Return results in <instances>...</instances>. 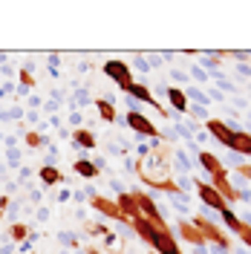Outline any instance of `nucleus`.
Wrapping results in <instances>:
<instances>
[{
	"label": "nucleus",
	"instance_id": "nucleus-21",
	"mask_svg": "<svg viewBox=\"0 0 251 254\" xmlns=\"http://www.w3.org/2000/svg\"><path fill=\"white\" fill-rule=\"evenodd\" d=\"M93 104H95V110H98V116H101L107 125H116V122H119V116H116V107H113L110 98H95Z\"/></svg>",
	"mask_w": 251,
	"mask_h": 254
},
{
	"label": "nucleus",
	"instance_id": "nucleus-4",
	"mask_svg": "<svg viewBox=\"0 0 251 254\" xmlns=\"http://www.w3.org/2000/svg\"><path fill=\"white\" fill-rule=\"evenodd\" d=\"M125 122H127V127L136 133V136H141V139H159V127L144 116L141 110H127V116H125Z\"/></svg>",
	"mask_w": 251,
	"mask_h": 254
},
{
	"label": "nucleus",
	"instance_id": "nucleus-45",
	"mask_svg": "<svg viewBox=\"0 0 251 254\" xmlns=\"http://www.w3.org/2000/svg\"><path fill=\"white\" fill-rule=\"evenodd\" d=\"M84 254H101V252H98L95 246H87V249H84Z\"/></svg>",
	"mask_w": 251,
	"mask_h": 254
},
{
	"label": "nucleus",
	"instance_id": "nucleus-15",
	"mask_svg": "<svg viewBox=\"0 0 251 254\" xmlns=\"http://www.w3.org/2000/svg\"><path fill=\"white\" fill-rule=\"evenodd\" d=\"M72 144L81 147V150H95V144H98V136H95L90 127H78V130H72Z\"/></svg>",
	"mask_w": 251,
	"mask_h": 254
},
{
	"label": "nucleus",
	"instance_id": "nucleus-8",
	"mask_svg": "<svg viewBox=\"0 0 251 254\" xmlns=\"http://www.w3.org/2000/svg\"><path fill=\"white\" fill-rule=\"evenodd\" d=\"M90 208H93V211H98L101 217H107V220L127 222L125 217H122V211H119V205H116V199H107V196H101V193H95L93 199H90ZM127 225H130V222H127Z\"/></svg>",
	"mask_w": 251,
	"mask_h": 254
},
{
	"label": "nucleus",
	"instance_id": "nucleus-37",
	"mask_svg": "<svg viewBox=\"0 0 251 254\" xmlns=\"http://www.w3.org/2000/svg\"><path fill=\"white\" fill-rule=\"evenodd\" d=\"M49 72H52V75H58V55H55V52L49 55Z\"/></svg>",
	"mask_w": 251,
	"mask_h": 254
},
{
	"label": "nucleus",
	"instance_id": "nucleus-34",
	"mask_svg": "<svg viewBox=\"0 0 251 254\" xmlns=\"http://www.w3.org/2000/svg\"><path fill=\"white\" fill-rule=\"evenodd\" d=\"M29 176H32V168H17V182H20V185H23Z\"/></svg>",
	"mask_w": 251,
	"mask_h": 254
},
{
	"label": "nucleus",
	"instance_id": "nucleus-28",
	"mask_svg": "<svg viewBox=\"0 0 251 254\" xmlns=\"http://www.w3.org/2000/svg\"><path fill=\"white\" fill-rule=\"evenodd\" d=\"M188 113L193 116V119H205V122H208V107H199V104H190V107H188Z\"/></svg>",
	"mask_w": 251,
	"mask_h": 254
},
{
	"label": "nucleus",
	"instance_id": "nucleus-40",
	"mask_svg": "<svg viewBox=\"0 0 251 254\" xmlns=\"http://www.w3.org/2000/svg\"><path fill=\"white\" fill-rule=\"evenodd\" d=\"M35 217H38V222H47L49 220V208H38V211H35Z\"/></svg>",
	"mask_w": 251,
	"mask_h": 254
},
{
	"label": "nucleus",
	"instance_id": "nucleus-36",
	"mask_svg": "<svg viewBox=\"0 0 251 254\" xmlns=\"http://www.w3.org/2000/svg\"><path fill=\"white\" fill-rule=\"evenodd\" d=\"M69 199H72V190H69V188L58 190V202H69Z\"/></svg>",
	"mask_w": 251,
	"mask_h": 254
},
{
	"label": "nucleus",
	"instance_id": "nucleus-11",
	"mask_svg": "<svg viewBox=\"0 0 251 254\" xmlns=\"http://www.w3.org/2000/svg\"><path fill=\"white\" fill-rule=\"evenodd\" d=\"M116 205H119V211H122V217H125L127 222H133L136 217H141L139 202H136L133 190H119V196H116Z\"/></svg>",
	"mask_w": 251,
	"mask_h": 254
},
{
	"label": "nucleus",
	"instance_id": "nucleus-7",
	"mask_svg": "<svg viewBox=\"0 0 251 254\" xmlns=\"http://www.w3.org/2000/svg\"><path fill=\"white\" fill-rule=\"evenodd\" d=\"M150 249H153V254H182L171 228H156V234L150 240Z\"/></svg>",
	"mask_w": 251,
	"mask_h": 254
},
{
	"label": "nucleus",
	"instance_id": "nucleus-29",
	"mask_svg": "<svg viewBox=\"0 0 251 254\" xmlns=\"http://www.w3.org/2000/svg\"><path fill=\"white\" fill-rule=\"evenodd\" d=\"M237 240H240V243H243V246H246V249L251 252V225H246V228L237 234Z\"/></svg>",
	"mask_w": 251,
	"mask_h": 254
},
{
	"label": "nucleus",
	"instance_id": "nucleus-42",
	"mask_svg": "<svg viewBox=\"0 0 251 254\" xmlns=\"http://www.w3.org/2000/svg\"><path fill=\"white\" fill-rule=\"evenodd\" d=\"M69 125L78 130V127H81V113H69Z\"/></svg>",
	"mask_w": 251,
	"mask_h": 254
},
{
	"label": "nucleus",
	"instance_id": "nucleus-23",
	"mask_svg": "<svg viewBox=\"0 0 251 254\" xmlns=\"http://www.w3.org/2000/svg\"><path fill=\"white\" fill-rule=\"evenodd\" d=\"M29 231H32V225H26V222H12L9 225V231H6V237L12 240V243H23V240L29 237Z\"/></svg>",
	"mask_w": 251,
	"mask_h": 254
},
{
	"label": "nucleus",
	"instance_id": "nucleus-24",
	"mask_svg": "<svg viewBox=\"0 0 251 254\" xmlns=\"http://www.w3.org/2000/svg\"><path fill=\"white\" fill-rule=\"evenodd\" d=\"M185 98H188V104L196 101L199 107H211V98H208V93H202V87H188L185 90Z\"/></svg>",
	"mask_w": 251,
	"mask_h": 254
},
{
	"label": "nucleus",
	"instance_id": "nucleus-12",
	"mask_svg": "<svg viewBox=\"0 0 251 254\" xmlns=\"http://www.w3.org/2000/svg\"><path fill=\"white\" fill-rule=\"evenodd\" d=\"M176 228H179V237L185 240V243H190L193 249H205V246H208L205 237H202V231H199L193 222H188L185 217H182V220H176Z\"/></svg>",
	"mask_w": 251,
	"mask_h": 254
},
{
	"label": "nucleus",
	"instance_id": "nucleus-9",
	"mask_svg": "<svg viewBox=\"0 0 251 254\" xmlns=\"http://www.w3.org/2000/svg\"><path fill=\"white\" fill-rule=\"evenodd\" d=\"M205 130H208V133H211V136L222 144V147H228L237 127L228 125V122H222V119H208V122H205Z\"/></svg>",
	"mask_w": 251,
	"mask_h": 254
},
{
	"label": "nucleus",
	"instance_id": "nucleus-27",
	"mask_svg": "<svg viewBox=\"0 0 251 254\" xmlns=\"http://www.w3.org/2000/svg\"><path fill=\"white\" fill-rule=\"evenodd\" d=\"M6 162H9V168H17L20 165V147H12V150H6Z\"/></svg>",
	"mask_w": 251,
	"mask_h": 254
},
{
	"label": "nucleus",
	"instance_id": "nucleus-22",
	"mask_svg": "<svg viewBox=\"0 0 251 254\" xmlns=\"http://www.w3.org/2000/svg\"><path fill=\"white\" fill-rule=\"evenodd\" d=\"M20 142L26 144V147H32V150H41V147H47L49 144V136L38 133V130H26V133L20 136Z\"/></svg>",
	"mask_w": 251,
	"mask_h": 254
},
{
	"label": "nucleus",
	"instance_id": "nucleus-43",
	"mask_svg": "<svg viewBox=\"0 0 251 254\" xmlns=\"http://www.w3.org/2000/svg\"><path fill=\"white\" fill-rule=\"evenodd\" d=\"M136 66H139L141 72H147V69H153V66H150L147 61H144V58H136Z\"/></svg>",
	"mask_w": 251,
	"mask_h": 254
},
{
	"label": "nucleus",
	"instance_id": "nucleus-32",
	"mask_svg": "<svg viewBox=\"0 0 251 254\" xmlns=\"http://www.w3.org/2000/svg\"><path fill=\"white\" fill-rule=\"evenodd\" d=\"M9 202H12V199H9V193H0V220L6 217V208H9Z\"/></svg>",
	"mask_w": 251,
	"mask_h": 254
},
{
	"label": "nucleus",
	"instance_id": "nucleus-14",
	"mask_svg": "<svg viewBox=\"0 0 251 254\" xmlns=\"http://www.w3.org/2000/svg\"><path fill=\"white\" fill-rule=\"evenodd\" d=\"M38 182H41L44 190H49V188H55V185H61L63 174L55 168V165H41V168H38Z\"/></svg>",
	"mask_w": 251,
	"mask_h": 254
},
{
	"label": "nucleus",
	"instance_id": "nucleus-31",
	"mask_svg": "<svg viewBox=\"0 0 251 254\" xmlns=\"http://www.w3.org/2000/svg\"><path fill=\"white\" fill-rule=\"evenodd\" d=\"M237 174H240V179L251 182V165H237Z\"/></svg>",
	"mask_w": 251,
	"mask_h": 254
},
{
	"label": "nucleus",
	"instance_id": "nucleus-6",
	"mask_svg": "<svg viewBox=\"0 0 251 254\" xmlns=\"http://www.w3.org/2000/svg\"><path fill=\"white\" fill-rule=\"evenodd\" d=\"M125 95H130L133 101L139 98V101H144V104H150V107H153V110L162 116V119H173V113H171V110H165V107H162V101H156V98H153L150 87H147V84H141V81H133V84H130V87L125 90Z\"/></svg>",
	"mask_w": 251,
	"mask_h": 254
},
{
	"label": "nucleus",
	"instance_id": "nucleus-30",
	"mask_svg": "<svg viewBox=\"0 0 251 254\" xmlns=\"http://www.w3.org/2000/svg\"><path fill=\"white\" fill-rule=\"evenodd\" d=\"M190 75L196 81H202V84H208V72H205L202 66H190Z\"/></svg>",
	"mask_w": 251,
	"mask_h": 254
},
{
	"label": "nucleus",
	"instance_id": "nucleus-33",
	"mask_svg": "<svg viewBox=\"0 0 251 254\" xmlns=\"http://www.w3.org/2000/svg\"><path fill=\"white\" fill-rule=\"evenodd\" d=\"M44 107V98L41 95H29V110H41Z\"/></svg>",
	"mask_w": 251,
	"mask_h": 254
},
{
	"label": "nucleus",
	"instance_id": "nucleus-39",
	"mask_svg": "<svg viewBox=\"0 0 251 254\" xmlns=\"http://www.w3.org/2000/svg\"><path fill=\"white\" fill-rule=\"evenodd\" d=\"M116 243H119V237H116L113 231H107V234H104V246H107V249H113Z\"/></svg>",
	"mask_w": 251,
	"mask_h": 254
},
{
	"label": "nucleus",
	"instance_id": "nucleus-17",
	"mask_svg": "<svg viewBox=\"0 0 251 254\" xmlns=\"http://www.w3.org/2000/svg\"><path fill=\"white\" fill-rule=\"evenodd\" d=\"M72 174L81 176V179H87V182H93V179H98V165H95L93 159H75L72 162Z\"/></svg>",
	"mask_w": 251,
	"mask_h": 254
},
{
	"label": "nucleus",
	"instance_id": "nucleus-47",
	"mask_svg": "<svg viewBox=\"0 0 251 254\" xmlns=\"http://www.w3.org/2000/svg\"><path fill=\"white\" fill-rule=\"evenodd\" d=\"M0 144H3V133H0Z\"/></svg>",
	"mask_w": 251,
	"mask_h": 254
},
{
	"label": "nucleus",
	"instance_id": "nucleus-26",
	"mask_svg": "<svg viewBox=\"0 0 251 254\" xmlns=\"http://www.w3.org/2000/svg\"><path fill=\"white\" fill-rule=\"evenodd\" d=\"M84 231H87L90 237H104V234H107V222H90Z\"/></svg>",
	"mask_w": 251,
	"mask_h": 254
},
{
	"label": "nucleus",
	"instance_id": "nucleus-38",
	"mask_svg": "<svg viewBox=\"0 0 251 254\" xmlns=\"http://www.w3.org/2000/svg\"><path fill=\"white\" fill-rule=\"evenodd\" d=\"M173 78L179 81V84H188V72H182V69H173ZM176 84V87H179Z\"/></svg>",
	"mask_w": 251,
	"mask_h": 254
},
{
	"label": "nucleus",
	"instance_id": "nucleus-16",
	"mask_svg": "<svg viewBox=\"0 0 251 254\" xmlns=\"http://www.w3.org/2000/svg\"><path fill=\"white\" fill-rule=\"evenodd\" d=\"M228 150L237 153V156H251V133H246V130H234Z\"/></svg>",
	"mask_w": 251,
	"mask_h": 254
},
{
	"label": "nucleus",
	"instance_id": "nucleus-44",
	"mask_svg": "<svg viewBox=\"0 0 251 254\" xmlns=\"http://www.w3.org/2000/svg\"><path fill=\"white\" fill-rule=\"evenodd\" d=\"M23 119H29V122H41V113H38V110H26Z\"/></svg>",
	"mask_w": 251,
	"mask_h": 254
},
{
	"label": "nucleus",
	"instance_id": "nucleus-19",
	"mask_svg": "<svg viewBox=\"0 0 251 254\" xmlns=\"http://www.w3.org/2000/svg\"><path fill=\"white\" fill-rule=\"evenodd\" d=\"M220 220L225 222V228L231 231V237H237L243 228H246V222H243V217L237 214L234 208H225V211H220Z\"/></svg>",
	"mask_w": 251,
	"mask_h": 254
},
{
	"label": "nucleus",
	"instance_id": "nucleus-2",
	"mask_svg": "<svg viewBox=\"0 0 251 254\" xmlns=\"http://www.w3.org/2000/svg\"><path fill=\"white\" fill-rule=\"evenodd\" d=\"M104 75H107L110 81H116V87H119L122 93L136 81L133 78V66H130L127 61H122V58H110V61H104Z\"/></svg>",
	"mask_w": 251,
	"mask_h": 254
},
{
	"label": "nucleus",
	"instance_id": "nucleus-10",
	"mask_svg": "<svg viewBox=\"0 0 251 254\" xmlns=\"http://www.w3.org/2000/svg\"><path fill=\"white\" fill-rule=\"evenodd\" d=\"M211 185H214V188L225 196V202H240V190L231 185V174H228V168H225V171H220L217 176H211Z\"/></svg>",
	"mask_w": 251,
	"mask_h": 254
},
{
	"label": "nucleus",
	"instance_id": "nucleus-1",
	"mask_svg": "<svg viewBox=\"0 0 251 254\" xmlns=\"http://www.w3.org/2000/svg\"><path fill=\"white\" fill-rule=\"evenodd\" d=\"M193 225L202 231V237H205V243H211V249H222V252H231V237L225 234V231H220L214 222L208 220V217H202V214H196L193 217Z\"/></svg>",
	"mask_w": 251,
	"mask_h": 254
},
{
	"label": "nucleus",
	"instance_id": "nucleus-41",
	"mask_svg": "<svg viewBox=\"0 0 251 254\" xmlns=\"http://www.w3.org/2000/svg\"><path fill=\"white\" fill-rule=\"evenodd\" d=\"M29 199H32V202H35V205H38V202L44 199V193H41V190H38V188H32V190H29Z\"/></svg>",
	"mask_w": 251,
	"mask_h": 254
},
{
	"label": "nucleus",
	"instance_id": "nucleus-35",
	"mask_svg": "<svg viewBox=\"0 0 251 254\" xmlns=\"http://www.w3.org/2000/svg\"><path fill=\"white\" fill-rule=\"evenodd\" d=\"M176 159H179V168H182V171H188V168H190V162H188V156H185V150H179V153H176Z\"/></svg>",
	"mask_w": 251,
	"mask_h": 254
},
{
	"label": "nucleus",
	"instance_id": "nucleus-3",
	"mask_svg": "<svg viewBox=\"0 0 251 254\" xmlns=\"http://www.w3.org/2000/svg\"><path fill=\"white\" fill-rule=\"evenodd\" d=\"M133 196H136V202H139V211L144 220H150L156 228H168V220H165V214H162V208L156 205V199L150 196V193H144V190H133Z\"/></svg>",
	"mask_w": 251,
	"mask_h": 254
},
{
	"label": "nucleus",
	"instance_id": "nucleus-25",
	"mask_svg": "<svg viewBox=\"0 0 251 254\" xmlns=\"http://www.w3.org/2000/svg\"><path fill=\"white\" fill-rule=\"evenodd\" d=\"M58 243H61V246H66V249H78V246H81L78 237H75L72 231H61V234H58Z\"/></svg>",
	"mask_w": 251,
	"mask_h": 254
},
{
	"label": "nucleus",
	"instance_id": "nucleus-48",
	"mask_svg": "<svg viewBox=\"0 0 251 254\" xmlns=\"http://www.w3.org/2000/svg\"><path fill=\"white\" fill-rule=\"evenodd\" d=\"M29 254H38V252H29Z\"/></svg>",
	"mask_w": 251,
	"mask_h": 254
},
{
	"label": "nucleus",
	"instance_id": "nucleus-18",
	"mask_svg": "<svg viewBox=\"0 0 251 254\" xmlns=\"http://www.w3.org/2000/svg\"><path fill=\"white\" fill-rule=\"evenodd\" d=\"M165 95H168V101H171L173 113H188V98H185V90L182 87H176V84H171L168 90H165Z\"/></svg>",
	"mask_w": 251,
	"mask_h": 254
},
{
	"label": "nucleus",
	"instance_id": "nucleus-13",
	"mask_svg": "<svg viewBox=\"0 0 251 254\" xmlns=\"http://www.w3.org/2000/svg\"><path fill=\"white\" fill-rule=\"evenodd\" d=\"M196 162H199V168H202L208 176H217L220 171H225V165L220 162V156H214V153L205 150V147L202 150H196Z\"/></svg>",
	"mask_w": 251,
	"mask_h": 254
},
{
	"label": "nucleus",
	"instance_id": "nucleus-5",
	"mask_svg": "<svg viewBox=\"0 0 251 254\" xmlns=\"http://www.w3.org/2000/svg\"><path fill=\"white\" fill-rule=\"evenodd\" d=\"M193 188H196V196L202 199V205H208L211 211H225L228 208V202H225V196H222L220 190L214 188L211 182H205V179H193Z\"/></svg>",
	"mask_w": 251,
	"mask_h": 254
},
{
	"label": "nucleus",
	"instance_id": "nucleus-20",
	"mask_svg": "<svg viewBox=\"0 0 251 254\" xmlns=\"http://www.w3.org/2000/svg\"><path fill=\"white\" fill-rule=\"evenodd\" d=\"M130 228H133V231L147 243V246H150V240H153V234H156V225H153L150 220H144V217H136V220L130 222Z\"/></svg>",
	"mask_w": 251,
	"mask_h": 254
},
{
	"label": "nucleus",
	"instance_id": "nucleus-46",
	"mask_svg": "<svg viewBox=\"0 0 251 254\" xmlns=\"http://www.w3.org/2000/svg\"><path fill=\"white\" fill-rule=\"evenodd\" d=\"M231 252H237V254H249V249L243 246V249H231Z\"/></svg>",
	"mask_w": 251,
	"mask_h": 254
}]
</instances>
